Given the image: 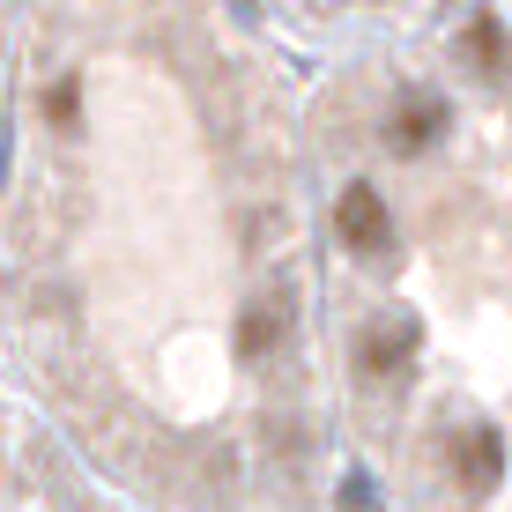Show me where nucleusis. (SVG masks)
<instances>
[{"label":"nucleus","instance_id":"1","mask_svg":"<svg viewBox=\"0 0 512 512\" xmlns=\"http://www.w3.org/2000/svg\"><path fill=\"white\" fill-rule=\"evenodd\" d=\"M334 231H342L349 253H386L394 245V216H386V201L372 186H342V201H334Z\"/></svg>","mask_w":512,"mask_h":512},{"label":"nucleus","instance_id":"2","mask_svg":"<svg viewBox=\"0 0 512 512\" xmlns=\"http://www.w3.org/2000/svg\"><path fill=\"white\" fill-rule=\"evenodd\" d=\"M453 475H461L468 498H490V490L505 483V438L498 431H468L461 446H453Z\"/></svg>","mask_w":512,"mask_h":512},{"label":"nucleus","instance_id":"3","mask_svg":"<svg viewBox=\"0 0 512 512\" xmlns=\"http://www.w3.org/2000/svg\"><path fill=\"white\" fill-rule=\"evenodd\" d=\"M461 45H468L475 75H505V23H498V15H490V8H475V15H468Z\"/></svg>","mask_w":512,"mask_h":512},{"label":"nucleus","instance_id":"4","mask_svg":"<svg viewBox=\"0 0 512 512\" xmlns=\"http://www.w3.org/2000/svg\"><path fill=\"white\" fill-rule=\"evenodd\" d=\"M416 357V320H379L372 334H364V364L372 372H394V364Z\"/></svg>","mask_w":512,"mask_h":512},{"label":"nucleus","instance_id":"5","mask_svg":"<svg viewBox=\"0 0 512 512\" xmlns=\"http://www.w3.org/2000/svg\"><path fill=\"white\" fill-rule=\"evenodd\" d=\"M431 134H446V104H438V97H409V104H401V119H394V141L416 156Z\"/></svg>","mask_w":512,"mask_h":512},{"label":"nucleus","instance_id":"6","mask_svg":"<svg viewBox=\"0 0 512 512\" xmlns=\"http://www.w3.org/2000/svg\"><path fill=\"white\" fill-rule=\"evenodd\" d=\"M45 112H52V127H75V82H60V90L45 97Z\"/></svg>","mask_w":512,"mask_h":512},{"label":"nucleus","instance_id":"7","mask_svg":"<svg viewBox=\"0 0 512 512\" xmlns=\"http://www.w3.org/2000/svg\"><path fill=\"white\" fill-rule=\"evenodd\" d=\"M268 334H275V320H260V312H253V320H245V357H253V349L268 342Z\"/></svg>","mask_w":512,"mask_h":512}]
</instances>
